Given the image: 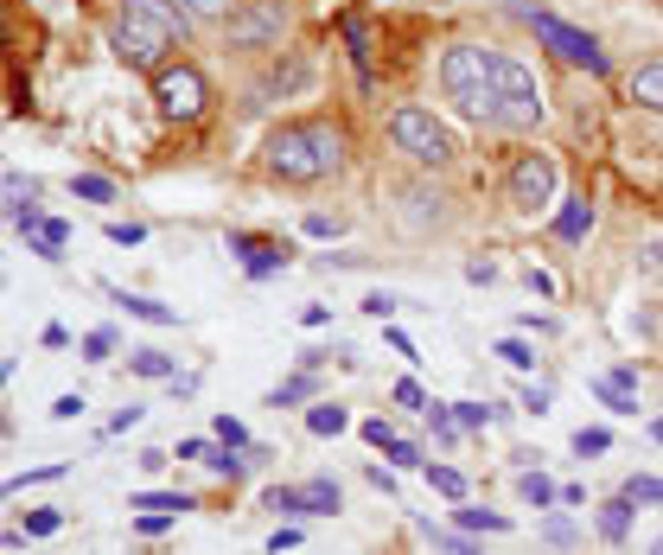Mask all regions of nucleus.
<instances>
[{"label":"nucleus","instance_id":"1","mask_svg":"<svg viewBox=\"0 0 663 555\" xmlns=\"http://www.w3.org/2000/svg\"><path fill=\"white\" fill-rule=\"evenodd\" d=\"M192 13L178 0H122L115 13V58L128 71H166V51L185 46Z\"/></svg>","mask_w":663,"mask_h":555},{"label":"nucleus","instance_id":"2","mask_svg":"<svg viewBox=\"0 0 663 555\" xmlns=\"http://www.w3.org/2000/svg\"><path fill=\"white\" fill-rule=\"evenodd\" d=\"M262 167L287 185H319V179L345 173V134L332 122H280L262 148Z\"/></svg>","mask_w":663,"mask_h":555},{"label":"nucleus","instance_id":"3","mask_svg":"<svg viewBox=\"0 0 663 555\" xmlns=\"http://www.w3.org/2000/svg\"><path fill=\"white\" fill-rule=\"evenodd\" d=\"M440 97L466 122L504 128V90H498V51L491 46H447L440 51Z\"/></svg>","mask_w":663,"mask_h":555},{"label":"nucleus","instance_id":"4","mask_svg":"<svg viewBox=\"0 0 663 555\" xmlns=\"http://www.w3.org/2000/svg\"><path fill=\"white\" fill-rule=\"evenodd\" d=\"M389 141H396V153L402 160H415V167H453L459 160V134L434 109H421V102H396L389 109Z\"/></svg>","mask_w":663,"mask_h":555},{"label":"nucleus","instance_id":"5","mask_svg":"<svg viewBox=\"0 0 663 555\" xmlns=\"http://www.w3.org/2000/svg\"><path fill=\"white\" fill-rule=\"evenodd\" d=\"M498 90H504V128H510V134H530V128H542L549 102H542V83H536V71L523 64V58L498 51Z\"/></svg>","mask_w":663,"mask_h":555},{"label":"nucleus","instance_id":"6","mask_svg":"<svg viewBox=\"0 0 663 555\" xmlns=\"http://www.w3.org/2000/svg\"><path fill=\"white\" fill-rule=\"evenodd\" d=\"M555 185H561V173H555L549 153H517L510 173H504V204L517 211V218H536V211L555 204Z\"/></svg>","mask_w":663,"mask_h":555},{"label":"nucleus","instance_id":"7","mask_svg":"<svg viewBox=\"0 0 663 555\" xmlns=\"http://www.w3.org/2000/svg\"><path fill=\"white\" fill-rule=\"evenodd\" d=\"M530 32H536V46H549L561 64H574V71H593V77L612 71V58L600 51V39H593V32H581V26L555 20V13H530Z\"/></svg>","mask_w":663,"mask_h":555},{"label":"nucleus","instance_id":"8","mask_svg":"<svg viewBox=\"0 0 663 555\" xmlns=\"http://www.w3.org/2000/svg\"><path fill=\"white\" fill-rule=\"evenodd\" d=\"M153 102H160L166 122H198L204 102H211V83H204L198 64H166V71H153Z\"/></svg>","mask_w":663,"mask_h":555},{"label":"nucleus","instance_id":"9","mask_svg":"<svg viewBox=\"0 0 663 555\" xmlns=\"http://www.w3.org/2000/svg\"><path fill=\"white\" fill-rule=\"evenodd\" d=\"M224 32H230V46H280V32H287V7L280 0H236L224 13Z\"/></svg>","mask_w":663,"mask_h":555},{"label":"nucleus","instance_id":"10","mask_svg":"<svg viewBox=\"0 0 663 555\" xmlns=\"http://www.w3.org/2000/svg\"><path fill=\"white\" fill-rule=\"evenodd\" d=\"M230 250L243 255V275L249 281H268V275H280L294 255H287V243H262V236H249V230H230Z\"/></svg>","mask_w":663,"mask_h":555},{"label":"nucleus","instance_id":"11","mask_svg":"<svg viewBox=\"0 0 663 555\" xmlns=\"http://www.w3.org/2000/svg\"><path fill=\"white\" fill-rule=\"evenodd\" d=\"M632 498H625V492H619V498H606V505H600V517H593V531H600V543H612V549H625V543H632Z\"/></svg>","mask_w":663,"mask_h":555},{"label":"nucleus","instance_id":"12","mask_svg":"<svg viewBox=\"0 0 663 555\" xmlns=\"http://www.w3.org/2000/svg\"><path fill=\"white\" fill-rule=\"evenodd\" d=\"M26 236H32V255H39V262H64V250H71V224H64V218H39Z\"/></svg>","mask_w":663,"mask_h":555},{"label":"nucleus","instance_id":"13","mask_svg":"<svg viewBox=\"0 0 663 555\" xmlns=\"http://www.w3.org/2000/svg\"><path fill=\"white\" fill-rule=\"evenodd\" d=\"M109 301L122 306L128 320H147V326H178V313L166 301H147V294H128V287H109Z\"/></svg>","mask_w":663,"mask_h":555},{"label":"nucleus","instance_id":"14","mask_svg":"<svg viewBox=\"0 0 663 555\" xmlns=\"http://www.w3.org/2000/svg\"><path fill=\"white\" fill-rule=\"evenodd\" d=\"M517 498H523L530 511H555L561 505V485L549 480L542 466H523V473H517Z\"/></svg>","mask_w":663,"mask_h":555},{"label":"nucleus","instance_id":"15","mask_svg":"<svg viewBox=\"0 0 663 555\" xmlns=\"http://www.w3.org/2000/svg\"><path fill=\"white\" fill-rule=\"evenodd\" d=\"M625 90H632V102H638V109L663 115V64H638V71L625 77Z\"/></svg>","mask_w":663,"mask_h":555},{"label":"nucleus","instance_id":"16","mask_svg":"<svg viewBox=\"0 0 663 555\" xmlns=\"http://www.w3.org/2000/svg\"><path fill=\"white\" fill-rule=\"evenodd\" d=\"M586 230H593V204H586V199H561L555 236H561V243H586Z\"/></svg>","mask_w":663,"mask_h":555},{"label":"nucleus","instance_id":"17","mask_svg":"<svg viewBox=\"0 0 663 555\" xmlns=\"http://www.w3.org/2000/svg\"><path fill=\"white\" fill-rule=\"evenodd\" d=\"M345 428H351L345 403H313V408H306V434H319V441H338Z\"/></svg>","mask_w":663,"mask_h":555},{"label":"nucleus","instance_id":"18","mask_svg":"<svg viewBox=\"0 0 663 555\" xmlns=\"http://www.w3.org/2000/svg\"><path fill=\"white\" fill-rule=\"evenodd\" d=\"M128 371H134V377H147V383H173V377H178V364H173L166 352H153V345L128 352Z\"/></svg>","mask_w":663,"mask_h":555},{"label":"nucleus","instance_id":"19","mask_svg":"<svg viewBox=\"0 0 663 555\" xmlns=\"http://www.w3.org/2000/svg\"><path fill=\"white\" fill-rule=\"evenodd\" d=\"M306 517H338L345 511V492H338V480H306Z\"/></svg>","mask_w":663,"mask_h":555},{"label":"nucleus","instance_id":"20","mask_svg":"<svg viewBox=\"0 0 663 555\" xmlns=\"http://www.w3.org/2000/svg\"><path fill=\"white\" fill-rule=\"evenodd\" d=\"M128 511H160V517H185V511H198V505H192V492H134V498H128Z\"/></svg>","mask_w":663,"mask_h":555},{"label":"nucleus","instance_id":"21","mask_svg":"<svg viewBox=\"0 0 663 555\" xmlns=\"http://www.w3.org/2000/svg\"><path fill=\"white\" fill-rule=\"evenodd\" d=\"M262 511H275V517H287V524H300V517H306V492H300V485H268V492H262Z\"/></svg>","mask_w":663,"mask_h":555},{"label":"nucleus","instance_id":"22","mask_svg":"<svg viewBox=\"0 0 663 555\" xmlns=\"http://www.w3.org/2000/svg\"><path fill=\"white\" fill-rule=\"evenodd\" d=\"M294 403H319V383H313V371H300V377H287L268 390V408H294Z\"/></svg>","mask_w":663,"mask_h":555},{"label":"nucleus","instance_id":"23","mask_svg":"<svg viewBox=\"0 0 663 555\" xmlns=\"http://www.w3.org/2000/svg\"><path fill=\"white\" fill-rule=\"evenodd\" d=\"M586 390H593V396H600V403H606L612 415H638V390H632V383H619V377H593Z\"/></svg>","mask_w":663,"mask_h":555},{"label":"nucleus","instance_id":"24","mask_svg":"<svg viewBox=\"0 0 663 555\" xmlns=\"http://www.w3.org/2000/svg\"><path fill=\"white\" fill-rule=\"evenodd\" d=\"M459 531H491V536H504V531H517V524H510L504 511H484V505H466V498H459Z\"/></svg>","mask_w":663,"mask_h":555},{"label":"nucleus","instance_id":"25","mask_svg":"<svg viewBox=\"0 0 663 555\" xmlns=\"http://www.w3.org/2000/svg\"><path fill=\"white\" fill-rule=\"evenodd\" d=\"M338 32H345V46H351V64H357V77L370 83V32H364V20H357V13H345V20H338Z\"/></svg>","mask_w":663,"mask_h":555},{"label":"nucleus","instance_id":"26","mask_svg":"<svg viewBox=\"0 0 663 555\" xmlns=\"http://www.w3.org/2000/svg\"><path fill=\"white\" fill-rule=\"evenodd\" d=\"M64 473H71L64 460H45V466H32V473H20V480H7V485H0V498H20L26 485H51V480H64Z\"/></svg>","mask_w":663,"mask_h":555},{"label":"nucleus","instance_id":"27","mask_svg":"<svg viewBox=\"0 0 663 555\" xmlns=\"http://www.w3.org/2000/svg\"><path fill=\"white\" fill-rule=\"evenodd\" d=\"M421 473H428V485L440 492V498H453V505L466 498V473H459V466H440V460H428Z\"/></svg>","mask_w":663,"mask_h":555},{"label":"nucleus","instance_id":"28","mask_svg":"<svg viewBox=\"0 0 663 555\" xmlns=\"http://www.w3.org/2000/svg\"><path fill=\"white\" fill-rule=\"evenodd\" d=\"M625 498L644 511H663V480L657 473H632V480H625Z\"/></svg>","mask_w":663,"mask_h":555},{"label":"nucleus","instance_id":"29","mask_svg":"<svg viewBox=\"0 0 663 555\" xmlns=\"http://www.w3.org/2000/svg\"><path fill=\"white\" fill-rule=\"evenodd\" d=\"M542 543H549V549H574V543H581V531H574V517H561V511H549V517H542Z\"/></svg>","mask_w":663,"mask_h":555},{"label":"nucleus","instance_id":"30","mask_svg":"<svg viewBox=\"0 0 663 555\" xmlns=\"http://www.w3.org/2000/svg\"><path fill=\"white\" fill-rule=\"evenodd\" d=\"M421 536H428V543H434V549H440V555H484V549H479V543H472V536H453V531H434L428 517H421Z\"/></svg>","mask_w":663,"mask_h":555},{"label":"nucleus","instance_id":"31","mask_svg":"<svg viewBox=\"0 0 663 555\" xmlns=\"http://www.w3.org/2000/svg\"><path fill=\"white\" fill-rule=\"evenodd\" d=\"M115 345H122V339H115V326L83 332V364H109V357H115Z\"/></svg>","mask_w":663,"mask_h":555},{"label":"nucleus","instance_id":"32","mask_svg":"<svg viewBox=\"0 0 663 555\" xmlns=\"http://www.w3.org/2000/svg\"><path fill=\"white\" fill-rule=\"evenodd\" d=\"M71 192H76L83 204H115V185H109L102 173H76V179H71Z\"/></svg>","mask_w":663,"mask_h":555},{"label":"nucleus","instance_id":"33","mask_svg":"<svg viewBox=\"0 0 663 555\" xmlns=\"http://www.w3.org/2000/svg\"><path fill=\"white\" fill-rule=\"evenodd\" d=\"M7 204H39V179H26V173H7Z\"/></svg>","mask_w":663,"mask_h":555},{"label":"nucleus","instance_id":"34","mask_svg":"<svg viewBox=\"0 0 663 555\" xmlns=\"http://www.w3.org/2000/svg\"><path fill=\"white\" fill-rule=\"evenodd\" d=\"M498 357H504L510 371H536V352L523 345V339H498Z\"/></svg>","mask_w":663,"mask_h":555},{"label":"nucleus","instance_id":"35","mask_svg":"<svg viewBox=\"0 0 663 555\" xmlns=\"http://www.w3.org/2000/svg\"><path fill=\"white\" fill-rule=\"evenodd\" d=\"M606 447H612L606 428H581V434H574V454H581V460H600Z\"/></svg>","mask_w":663,"mask_h":555},{"label":"nucleus","instance_id":"36","mask_svg":"<svg viewBox=\"0 0 663 555\" xmlns=\"http://www.w3.org/2000/svg\"><path fill=\"white\" fill-rule=\"evenodd\" d=\"M453 415H459V428H484V422H498L504 408H484V403H453Z\"/></svg>","mask_w":663,"mask_h":555},{"label":"nucleus","instance_id":"37","mask_svg":"<svg viewBox=\"0 0 663 555\" xmlns=\"http://www.w3.org/2000/svg\"><path fill=\"white\" fill-rule=\"evenodd\" d=\"M217 441H224V447H243V454H249V428H243V422H236V415H217Z\"/></svg>","mask_w":663,"mask_h":555},{"label":"nucleus","instance_id":"38","mask_svg":"<svg viewBox=\"0 0 663 555\" xmlns=\"http://www.w3.org/2000/svg\"><path fill=\"white\" fill-rule=\"evenodd\" d=\"M389 403H396V408H421V415H428V396H421V383H415V377L396 383V390H389Z\"/></svg>","mask_w":663,"mask_h":555},{"label":"nucleus","instance_id":"39","mask_svg":"<svg viewBox=\"0 0 663 555\" xmlns=\"http://www.w3.org/2000/svg\"><path fill=\"white\" fill-rule=\"evenodd\" d=\"M382 454H389V466H428V460H421V447H415V441H402V434H396Z\"/></svg>","mask_w":663,"mask_h":555},{"label":"nucleus","instance_id":"40","mask_svg":"<svg viewBox=\"0 0 663 555\" xmlns=\"http://www.w3.org/2000/svg\"><path fill=\"white\" fill-rule=\"evenodd\" d=\"M64 531V511H32L26 517V536H58Z\"/></svg>","mask_w":663,"mask_h":555},{"label":"nucleus","instance_id":"41","mask_svg":"<svg viewBox=\"0 0 663 555\" xmlns=\"http://www.w3.org/2000/svg\"><path fill=\"white\" fill-rule=\"evenodd\" d=\"M109 243L134 250V243H147V224H122V218H115V224H109Z\"/></svg>","mask_w":663,"mask_h":555},{"label":"nucleus","instance_id":"42","mask_svg":"<svg viewBox=\"0 0 663 555\" xmlns=\"http://www.w3.org/2000/svg\"><path fill=\"white\" fill-rule=\"evenodd\" d=\"M396 294H370V301H364V313H370V320H377V326H389V320H396Z\"/></svg>","mask_w":663,"mask_h":555},{"label":"nucleus","instance_id":"43","mask_svg":"<svg viewBox=\"0 0 663 555\" xmlns=\"http://www.w3.org/2000/svg\"><path fill=\"white\" fill-rule=\"evenodd\" d=\"M357 434H364V441H370V447H389V441H396V428H389V422H382V415H370V422H357Z\"/></svg>","mask_w":663,"mask_h":555},{"label":"nucleus","instance_id":"44","mask_svg":"<svg viewBox=\"0 0 663 555\" xmlns=\"http://www.w3.org/2000/svg\"><path fill=\"white\" fill-rule=\"evenodd\" d=\"M306 77H313L306 64H287V71H275V77H268V90H280V97H287V90H300Z\"/></svg>","mask_w":663,"mask_h":555},{"label":"nucleus","instance_id":"45","mask_svg":"<svg viewBox=\"0 0 663 555\" xmlns=\"http://www.w3.org/2000/svg\"><path fill=\"white\" fill-rule=\"evenodd\" d=\"M466 281H472V287H491V281H498V262H491V255H484V262H466Z\"/></svg>","mask_w":663,"mask_h":555},{"label":"nucleus","instance_id":"46","mask_svg":"<svg viewBox=\"0 0 663 555\" xmlns=\"http://www.w3.org/2000/svg\"><path fill=\"white\" fill-rule=\"evenodd\" d=\"M141 422H147V408H141V403H128L122 415L109 422V434H128V428H141Z\"/></svg>","mask_w":663,"mask_h":555},{"label":"nucleus","instance_id":"47","mask_svg":"<svg viewBox=\"0 0 663 555\" xmlns=\"http://www.w3.org/2000/svg\"><path fill=\"white\" fill-rule=\"evenodd\" d=\"M280 549H300V524H280V531L268 536V555H280Z\"/></svg>","mask_w":663,"mask_h":555},{"label":"nucleus","instance_id":"48","mask_svg":"<svg viewBox=\"0 0 663 555\" xmlns=\"http://www.w3.org/2000/svg\"><path fill=\"white\" fill-rule=\"evenodd\" d=\"M83 396H58V403H51V422H76V415H83Z\"/></svg>","mask_w":663,"mask_h":555},{"label":"nucleus","instance_id":"49","mask_svg":"<svg viewBox=\"0 0 663 555\" xmlns=\"http://www.w3.org/2000/svg\"><path fill=\"white\" fill-rule=\"evenodd\" d=\"M382 339H389V352H396V357H408V364H415V339H408V332L382 326Z\"/></svg>","mask_w":663,"mask_h":555},{"label":"nucleus","instance_id":"50","mask_svg":"<svg viewBox=\"0 0 663 555\" xmlns=\"http://www.w3.org/2000/svg\"><path fill=\"white\" fill-rule=\"evenodd\" d=\"M638 262H644V269H651V275H663V236H651V243H644V250H638Z\"/></svg>","mask_w":663,"mask_h":555},{"label":"nucleus","instance_id":"51","mask_svg":"<svg viewBox=\"0 0 663 555\" xmlns=\"http://www.w3.org/2000/svg\"><path fill=\"white\" fill-rule=\"evenodd\" d=\"M306 236H338V230H345V224H338V218H319V211H313V218H306Z\"/></svg>","mask_w":663,"mask_h":555},{"label":"nucleus","instance_id":"52","mask_svg":"<svg viewBox=\"0 0 663 555\" xmlns=\"http://www.w3.org/2000/svg\"><path fill=\"white\" fill-rule=\"evenodd\" d=\"M523 408H530V415H549V390H542V383H530V390H523Z\"/></svg>","mask_w":663,"mask_h":555},{"label":"nucleus","instance_id":"53","mask_svg":"<svg viewBox=\"0 0 663 555\" xmlns=\"http://www.w3.org/2000/svg\"><path fill=\"white\" fill-rule=\"evenodd\" d=\"M530 287L542 294V301H555V275H549V269H530Z\"/></svg>","mask_w":663,"mask_h":555},{"label":"nucleus","instance_id":"54","mask_svg":"<svg viewBox=\"0 0 663 555\" xmlns=\"http://www.w3.org/2000/svg\"><path fill=\"white\" fill-rule=\"evenodd\" d=\"M370 485H377L382 498H396V473H382V466H370Z\"/></svg>","mask_w":663,"mask_h":555},{"label":"nucleus","instance_id":"55","mask_svg":"<svg viewBox=\"0 0 663 555\" xmlns=\"http://www.w3.org/2000/svg\"><path fill=\"white\" fill-rule=\"evenodd\" d=\"M230 0H185V13H224Z\"/></svg>","mask_w":663,"mask_h":555},{"label":"nucleus","instance_id":"56","mask_svg":"<svg viewBox=\"0 0 663 555\" xmlns=\"http://www.w3.org/2000/svg\"><path fill=\"white\" fill-rule=\"evenodd\" d=\"M7 377H13V364H7V357H0V390H7Z\"/></svg>","mask_w":663,"mask_h":555},{"label":"nucleus","instance_id":"57","mask_svg":"<svg viewBox=\"0 0 663 555\" xmlns=\"http://www.w3.org/2000/svg\"><path fill=\"white\" fill-rule=\"evenodd\" d=\"M644 555H663V531H657V536H651V549H644Z\"/></svg>","mask_w":663,"mask_h":555},{"label":"nucleus","instance_id":"58","mask_svg":"<svg viewBox=\"0 0 663 555\" xmlns=\"http://www.w3.org/2000/svg\"><path fill=\"white\" fill-rule=\"evenodd\" d=\"M651 434H657V441H663V422H651Z\"/></svg>","mask_w":663,"mask_h":555}]
</instances>
